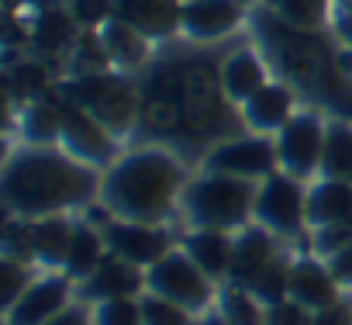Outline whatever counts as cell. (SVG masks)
I'll return each instance as SVG.
<instances>
[{
	"instance_id": "cell-1",
	"label": "cell",
	"mask_w": 352,
	"mask_h": 325,
	"mask_svg": "<svg viewBox=\"0 0 352 325\" xmlns=\"http://www.w3.org/2000/svg\"><path fill=\"white\" fill-rule=\"evenodd\" d=\"M104 170L69 156L63 145H18L0 174V201L8 218H49L90 208L100 198Z\"/></svg>"
},
{
	"instance_id": "cell-2",
	"label": "cell",
	"mask_w": 352,
	"mask_h": 325,
	"mask_svg": "<svg viewBox=\"0 0 352 325\" xmlns=\"http://www.w3.org/2000/svg\"><path fill=\"white\" fill-rule=\"evenodd\" d=\"M194 159H187L180 149L162 142H142L135 149H124L100 180V208L111 218L124 222H148V225H169L180 211V198L187 184L194 180Z\"/></svg>"
},
{
	"instance_id": "cell-3",
	"label": "cell",
	"mask_w": 352,
	"mask_h": 325,
	"mask_svg": "<svg viewBox=\"0 0 352 325\" xmlns=\"http://www.w3.org/2000/svg\"><path fill=\"white\" fill-rule=\"evenodd\" d=\"M256 191L259 184L197 170L180 198V211L187 229H218V232H242L256 215Z\"/></svg>"
},
{
	"instance_id": "cell-4",
	"label": "cell",
	"mask_w": 352,
	"mask_h": 325,
	"mask_svg": "<svg viewBox=\"0 0 352 325\" xmlns=\"http://www.w3.org/2000/svg\"><path fill=\"white\" fill-rule=\"evenodd\" d=\"M59 90L90 111L121 145L138 135V118H142V97H138V76L104 70V73H87V76H63Z\"/></svg>"
},
{
	"instance_id": "cell-5",
	"label": "cell",
	"mask_w": 352,
	"mask_h": 325,
	"mask_svg": "<svg viewBox=\"0 0 352 325\" xmlns=\"http://www.w3.org/2000/svg\"><path fill=\"white\" fill-rule=\"evenodd\" d=\"M218 287L190 256L184 246H173L159 263H152L145 270V291L166 297V301H176V304H184L187 311L194 315H204L214 308L218 301Z\"/></svg>"
},
{
	"instance_id": "cell-6",
	"label": "cell",
	"mask_w": 352,
	"mask_h": 325,
	"mask_svg": "<svg viewBox=\"0 0 352 325\" xmlns=\"http://www.w3.org/2000/svg\"><path fill=\"white\" fill-rule=\"evenodd\" d=\"M256 225L270 229L280 242L307 239V184L276 170L256 191Z\"/></svg>"
},
{
	"instance_id": "cell-7",
	"label": "cell",
	"mask_w": 352,
	"mask_h": 325,
	"mask_svg": "<svg viewBox=\"0 0 352 325\" xmlns=\"http://www.w3.org/2000/svg\"><path fill=\"white\" fill-rule=\"evenodd\" d=\"M331 118L318 107H300L273 138H276V156L280 170L311 184L321 177V159H324V138H328Z\"/></svg>"
},
{
	"instance_id": "cell-8",
	"label": "cell",
	"mask_w": 352,
	"mask_h": 325,
	"mask_svg": "<svg viewBox=\"0 0 352 325\" xmlns=\"http://www.w3.org/2000/svg\"><path fill=\"white\" fill-rule=\"evenodd\" d=\"M197 167L208 170V174H225V177H239V180L263 184L270 174L280 170L276 138H273V135H256V132L232 135V138H225V142H214V145L201 156Z\"/></svg>"
},
{
	"instance_id": "cell-9",
	"label": "cell",
	"mask_w": 352,
	"mask_h": 325,
	"mask_svg": "<svg viewBox=\"0 0 352 325\" xmlns=\"http://www.w3.org/2000/svg\"><path fill=\"white\" fill-rule=\"evenodd\" d=\"M56 90H59V87H56ZM59 111H63L59 145H63L69 156L90 162V167H97V170H107L111 162L121 156V142H118L90 111H83L80 104H73L63 90H59Z\"/></svg>"
},
{
	"instance_id": "cell-10",
	"label": "cell",
	"mask_w": 352,
	"mask_h": 325,
	"mask_svg": "<svg viewBox=\"0 0 352 325\" xmlns=\"http://www.w3.org/2000/svg\"><path fill=\"white\" fill-rule=\"evenodd\" d=\"M100 229H104V239H107L111 256L128 260V263H135V266H142V270H148L152 263H159L173 246H180V239L169 232V225L107 218Z\"/></svg>"
},
{
	"instance_id": "cell-11",
	"label": "cell",
	"mask_w": 352,
	"mask_h": 325,
	"mask_svg": "<svg viewBox=\"0 0 352 325\" xmlns=\"http://www.w3.org/2000/svg\"><path fill=\"white\" fill-rule=\"evenodd\" d=\"M249 28V8L242 0H190L184 4V42L221 45Z\"/></svg>"
},
{
	"instance_id": "cell-12",
	"label": "cell",
	"mask_w": 352,
	"mask_h": 325,
	"mask_svg": "<svg viewBox=\"0 0 352 325\" xmlns=\"http://www.w3.org/2000/svg\"><path fill=\"white\" fill-rule=\"evenodd\" d=\"M76 301V280L63 270H42L28 291L4 311V325H45Z\"/></svg>"
},
{
	"instance_id": "cell-13",
	"label": "cell",
	"mask_w": 352,
	"mask_h": 325,
	"mask_svg": "<svg viewBox=\"0 0 352 325\" xmlns=\"http://www.w3.org/2000/svg\"><path fill=\"white\" fill-rule=\"evenodd\" d=\"M273 80V70L263 56V49L249 39V42H239L232 45L225 56H221V87L228 94V101L235 107H242L252 94H259L266 83Z\"/></svg>"
},
{
	"instance_id": "cell-14",
	"label": "cell",
	"mask_w": 352,
	"mask_h": 325,
	"mask_svg": "<svg viewBox=\"0 0 352 325\" xmlns=\"http://www.w3.org/2000/svg\"><path fill=\"white\" fill-rule=\"evenodd\" d=\"M345 297V287L335 280L328 260L314 256V253H297L294 263H290V301L311 308V311H321V308H331Z\"/></svg>"
},
{
	"instance_id": "cell-15",
	"label": "cell",
	"mask_w": 352,
	"mask_h": 325,
	"mask_svg": "<svg viewBox=\"0 0 352 325\" xmlns=\"http://www.w3.org/2000/svg\"><path fill=\"white\" fill-rule=\"evenodd\" d=\"M114 18L152 42H173L184 35V0H114Z\"/></svg>"
},
{
	"instance_id": "cell-16",
	"label": "cell",
	"mask_w": 352,
	"mask_h": 325,
	"mask_svg": "<svg viewBox=\"0 0 352 325\" xmlns=\"http://www.w3.org/2000/svg\"><path fill=\"white\" fill-rule=\"evenodd\" d=\"M242 121H245V132H256V135H276L297 111H300V94L283 83V80H270L259 94H252L242 107Z\"/></svg>"
},
{
	"instance_id": "cell-17",
	"label": "cell",
	"mask_w": 352,
	"mask_h": 325,
	"mask_svg": "<svg viewBox=\"0 0 352 325\" xmlns=\"http://www.w3.org/2000/svg\"><path fill=\"white\" fill-rule=\"evenodd\" d=\"M145 294V270L107 256L90 277L76 280V297L87 304H100V301H114V297H142Z\"/></svg>"
},
{
	"instance_id": "cell-18",
	"label": "cell",
	"mask_w": 352,
	"mask_h": 325,
	"mask_svg": "<svg viewBox=\"0 0 352 325\" xmlns=\"http://www.w3.org/2000/svg\"><path fill=\"white\" fill-rule=\"evenodd\" d=\"M80 32H83V28L76 25V18L69 14L66 4H63V8L49 4V8H42L38 14L28 18V49H32L35 56H42V59H52V56L66 59L69 49L76 45Z\"/></svg>"
},
{
	"instance_id": "cell-19",
	"label": "cell",
	"mask_w": 352,
	"mask_h": 325,
	"mask_svg": "<svg viewBox=\"0 0 352 325\" xmlns=\"http://www.w3.org/2000/svg\"><path fill=\"white\" fill-rule=\"evenodd\" d=\"M283 242L270 232V229H263V225H256V222H249L242 232H235V253H232V273H228V280L225 284H242V287H249L283 249H280Z\"/></svg>"
},
{
	"instance_id": "cell-20",
	"label": "cell",
	"mask_w": 352,
	"mask_h": 325,
	"mask_svg": "<svg viewBox=\"0 0 352 325\" xmlns=\"http://www.w3.org/2000/svg\"><path fill=\"white\" fill-rule=\"evenodd\" d=\"M100 39H104V49H107V59L118 73H128V76H142L152 63H155V52H152V39H145L138 28L124 25L121 18H111L104 28H100Z\"/></svg>"
},
{
	"instance_id": "cell-21",
	"label": "cell",
	"mask_w": 352,
	"mask_h": 325,
	"mask_svg": "<svg viewBox=\"0 0 352 325\" xmlns=\"http://www.w3.org/2000/svg\"><path fill=\"white\" fill-rule=\"evenodd\" d=\"M180 246L187 249V256L214 280L225 284L232 273V253H235V235L232 232H218V229H187L180 235Z\"/></svg>"
},
{
	"instance_id": "cell-22",
	"label": "cell",
	"mask_w": 352,
	"mask_h": 325,
	"mask_svg": "<svg viewBox=\"0 0 352 325\" xmlns=\"http://www.w3.org/2000/svg\"><path fill=\"white\" fill-rule=\"evenodd\" d=\"M352 222V180L318 177L307 184V229Z\"/></svg>"
},
{
	"instance_id": "cell-23",
	"label": "cell",
	"mask_w": 352,
	"mask_h": 325,
	"mask_svg": "<svg viewBox=\"0 0 352 325\" xmlns=\"http://www.w3.org/2000/svg\"><path fill=\"white\" fill-rule=\"evenodd\" d=\"M76 218L73 215H49L32 222V256L42 270H63L69 242H73Z\"/></svg>"
},
{
	"instance_id": "cell-24",
	"label": "cell",
	"mask_w": 352,
	"mask_h": 325,
	"mask_svg": "<svg viewBox=\"0 0 352 325\" xmlns=\"http://www.w3.org/2000/svg\"><path fill=\"white\" fill-rule=\"evenodd\" d=\"M59 87V80H52V70L45 66L42 56H21L8 66V104L21 107L32 104L45 94H52Z\"/></svg>"
},
{
	"instance_id": "cell-25",
	"label": "cell",
	"mask_w": 352,
	"mask_h": 325,
	"mask_svg": "<svg viewBox=\"0 0 352 325\" xmlns=\"http://www.w3.org/2000/svg\"><path fill=\"white\" fill-rule=\"evenodd\" d=\"M107 256H111V249H107L104 229L80 215V218H76V229H73V242H69L66 263H63V273H69L73 280H83V277H90Z\"/></svg>"
},
{
	"instance_id": "cell-26",
	"label": "cell",
	"mask_w": 352,
	"mask_h": 325,
	"mask_svg": "<svg viewBox=\"0 0 352 325\" xmlns=\"http://www.w3.org/2000/svg\"><path fill=\"white\" fill-rule=\"evenodd\" d=\"M214 308L228 325H266V304L242 284H221Z\"/></svg>"
},
{
	"instance_id": "cell-27",
	"label": "cell",
	"mask_w": 352,
	"mask_h": 325,
	"mask_svg": "<svg viewBox=\"0 0 352 325\" xmlns=\"http://www.w3.org/2000/svg\"><path fill=\"white\" fill-rule=\"evenodd\" d=\"M321 177L352 180V121H335V118H331L328 138H324Z\"/></svg>"
},
{
	"instance_id": "cell-28",
	"label": "cell",
	"mask_w": 352,
	"mask_h": 325,
	"mask_svg": "<svg viewBox=\"0 0 352 325\" xmlns=\"http://www.w3.org/2000/svg\"><path fill=\"white\" fill-rule=\"evenodd\" d=\"M270 4L283 21H290L294 28H304V32H324L331 25V0H263Z\"/></svg>"
},
{
	"instance_id": "cell-29",
	"label": "cell",
	"mask_w": 352,
	"mask_h": 325,
	"mask_svg": "<svg viewBox=\"0 0 352 325\" xmlns=\"http://www.w3.org/2000/svg\"><path fill=\"white\" fill-rule=\"evenodd\" d=\"M290 263H294V256H287V253H280L252 284H249V291L270 308V304H276V301H287L290 297Z\"/></svg>"
},
{
	"instance_id": "cell-30",
	"label": "cell",
	"mask_w": 352,
	"mask_h": 325,
	"mask_svg": "<svg viewBox=\"0 0 352 325\" xmlns=\"http://www.w3.org/2000/svg\"><path fill=\"white\" fill-rule=\"evenodd\" d=\"M142 325H194V311H187L184 304L176 301H166L152 291H145L142 297Z\"/></svg>"
},
{
	"instance_id": "cell-31",
	"label": "cell",
	"mask_w": 352,
	"mask_h": 325,
	"mask_svg": "<svg viewBox=\"0 0 352 325\" xmlns=\"http://www.w3.org/2000/svg\"><path fill=\"white\" fill-rule=\"evenodd\" d=\"M94 325H142V301L138 297H114L90 304Z\"/></svg>"
},
{
	"instance_id": "cell-32",
	"label": "cell",
	"mask_w": 352,
	"mask_h": 325,
	"mask_svg": "<svg viewBox=\"0 0 352 325\" xmlns=\"http://www.w3.org/2000/svg\"><path fill=\"white\" fill-rule=\"evenodd\" d=\"M35 270L38 266H32V263H18V260H8L4 256V263H0V280H4V287H0V304H4V311L28 291V284L35 280Z\"/></svg>"
},
{
	"instance_id": "cell-33",
	"label": "cell",
	"mask_w": 352,
	"mask_h": 325,
	"mask_svg": "<svg viewBox=\"0 0 352 325\" xmlns=\"http://www.w3.org/2000/svg\"><path fill=\"white\" fill-rule=\"evenodd\" d=\"M66 8L83 32H100L114 18V0H66Z\"/></svg>"
},
{
	"instance_id": "cell-34",
	"label": "cell",
	"mask_w": 352,
	"mask_h": 325,
	"mask_svg": "<svg viewBox=\"0 0 352 325\" xmlns=\"http://www.w3.org/2000/svg\"><path fill=\"white\" fill-rule=\"evenodd\" d=\"M266 325H314V311L287 297L266 308Z\"/></svg>"
},
{
	"instance_id": "cell-35",
	"label": "cell",
	"mask_w": 352,
	"mask_h": 325,
	"mask_svg": "<svg viewBox=\"0 0 352 325\" xmlns=\"http://www.w3.org/2000/svg\"><path fill=\"white\" fill-rule=\"evenodd\" d=\"M45 325H94V311H90V304L87 301H73L69 308H63L52 322H45Z\"/></svg>"
},
{
	"instance_id": "cell-36",
	"label": "cell",
	"mask_w": 352,
	"mask_h": 325,
	"mask_svg": "<svg viewBox=\"0 0 352 325\" xmlns=\"http://www.w3.org/2000/svg\"><path fill=\"white\" fill-rule=\"evenodd\" d=\"M314 325H352V301L342 297L338 304L314 311Z\"/></svg>"
},
{
	"instance_id": "cell-37",
	"label": "cell",
	"mask_w": 352,
	"mask_h": 325,
	"mask_svg": "<svg viewBox=\"0 0 352 325\" xmlns=\"http://www.w3.org/2000/svg\"><path fill=\"white\" fill-rule=\"evenodd\" d=\"M328 32L335 35V42H338V45L352 49V4H349V8H338V11L331 14Z\"/></svg>"
},
{
	"instance_id": "cell-38",
	"label": "cell",
	"mask_w": 352,
	"mask_h": 325,
	"mask_svg": "<svg viewBox=\"0 0 352 325\" xmlns=\"http://www.w3.org/2000/svg\"><path fill=\"white\" fill-rule=\"evenodd\" d=\"M328 266H331L335 280H338L345 291H352V242H349L345 249H338V253L328 260Z\"/></svg>"
},
{
	"instance_id": "cell-39",
	"label": "cell",
	"mask_w": 352,
	"mask_h": 325,
	"mask_svg": "<svg viewBox=\"0 0 352 325\" xmlns=\"http://www.w3.org/2000/svg\"><path fill=\"white\" fill-rule=\"evenodd\" d=\"M194 325H228V322L221 318V311H218V308H211V311L197 315V318H194Z\"/></svg>"
},
{
	"instance_id": "cell-40",
	"label": "cell",
	"mask_w": 352,
	"mask_h": 325,
	"mask_svg": "<svg viewBox=\"0 0 352 325\" xmlns=\"http://www.w3.org/2000/svg\"><path fill=\"white\" fill-rule=\"evenodd\" d=\"M349 4H352V0H331V8H335V11H338V8H349Z\"/></svg>"
},
{
	"instance_id": "cell-41",
	"label": "cell",
	"mask_w": 352,
	"mask_h": 325,
	"mask_svg": "<svg viewBox=\"0 0 352 325\" xmlns=\"http://www.w3.org/2000/svg\"><path fill=\"white\" fill-rule=\"evenodd\" d=\"M184 4H190V0H184Z\"/></svg>"
}]
</instances>
